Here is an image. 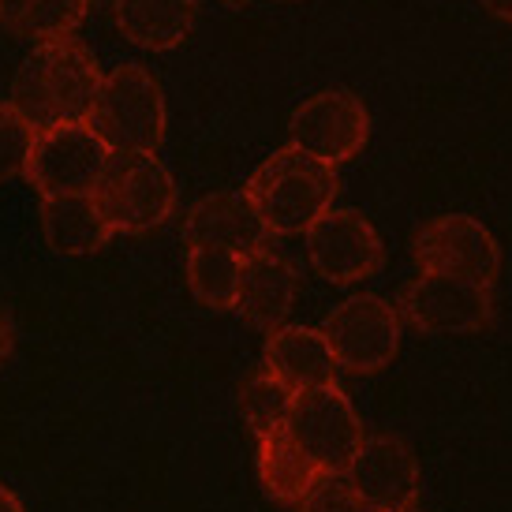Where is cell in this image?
Listing matches in <instances>:
<instances>
[{
	"mask_svg": "<svg viewBox=\"0 0 512 512\" xmlns=\"http://www.w3.org/2000/svg\"><path fill=\"white\" fill-rule=\"evenodd\" d=\"M0 512H27L23 509V501H19V494L8 490V486H0Z\"/></svg>",
	"mask_w": 512,
	"mask_h": 512,
	"instance_id": "484cf974",
	"label": "cell"
},
{
	"mask_svg": "<svg viewBox=\"0 0 512 512\" xmlns=\"http://www.w3.org/2000/svg\"><path fill=\"white\" fill-rule=\"evenodd\" d=\"M255 441H258V479L266 486V494L277 498L281 505H299L314 486L326 479V475H318V471L307 464V456L292 445L285 423Z\"/></svg>",
	"mask_w": 512,
	"mask_h": 512,
	"instance_id": "ac0fdd59",
	"label": "cell"
},
{
	"mask_svg": "<svg viewBox=\"0 0 512 512\" xmlns=\"http://www.w3.org/2000/svg\"><path fill=\"white\" fill-rule=\"evenodd\" d=\"M94 202L113 236H143L172 217L176 180L157 154H113L94 187Z\"/></svg>",
	"mask_w": 512,
	"mask_h": 512,
	"instance_id": "277c9868",
	"label": "cell"
},
{
	"mask_svg": "<svg viewBox=\"0 0 512 512\" xmlns=\"http://www.w3.org/2000/svg\"><path fill=\"white\" fill-rule=\"evenodd\" d=\"M86 124L109 146V154H157L169 128L165 94L146 68L120 64L101 79L98 101Z\"/></svg>",
	"mask_w": 512,
	"mask_h": 512,
	"instance_id": "3957f363",
	"label": "cell"
},
{
	"mask_svg": "<svg viewBox=\"0 0 512 512\" xmlns=\"http://www.w3.org/2000/svg\"><path fill=\"white\" fill-rule=\"evenodd\" d=\"M322 337L329 341V352L341 370L378 374L397 359L404 322L397 314V303L359 292L329 311V318L322 322Z\"/></svg>",
	"mask_w": 512,
	"mask_h": 512,
	"instance_id": "8992f818",
	"label": "cell"
},
{
	"mask_svg": "<svg viewBox=\"0 0 512 512\" xmlns=\"http://www.w3.org/2000/svg\"><path fill=\"white\" fill-rule=\"evenodd\" d=\"M341 479L370 512L419 509V490H423L419 460L412 445L397 434H367Z\"/></svg>",
	"mask_w": 512,
	"mask_h": 512,
	"instance_id": "8fae6325",
	"label": "cell"
},
{
	"mask_svg": "<svg viewBox=\"0 0 512 512\" xmlns=\"http://www.w3.org/2000/svg\"><path fill=\"white\" fill-rule=\"evenodd\" d=\"M299 296V273L285 255H277L270 247L251 251L240 258V292H236V307L251 326L277 329L288 322V314L296 307Z\"/></svg>",
	"mask_w": 512,
	"mask_h": 512,
	"instance_id": "5bb4252c",
	"label": "cell"
},
{
	"mask_svg": "<svg viewBox=\"0 0 512 512\" xmlns=\"http://www.w3.org/2000/svg\"><path fill=\"white\" fill-rule=\"evenodd\" d=\"M296 512H370V509L348 490V483H344L341 475H329V479H322L307 498L299 501Z\"/></svg>",
	"mask_w": 512,
	"mask_h": 512,
	"instance_id": "603a6c76",
	"label": "cell"
},
{
	"mask_svg": "<svg viewBox=\"0 0 512 512\" xmlns=\"http://www.w3.org/2000/svg\"><path fill=\"white\" fill-rule=\"evenodd\" d=\"M34 143V128L12 109V101H0V184L23 176Z\"/></svg>",
	"mask_w": 512,
	"mask_h": 512,
	"instance_id": "7402d4cb",
	"label": "cell"
},
{
	"mask_svg": "<svg viewBox=\"0 0 512 512\" xmlns=\"http://www.w3.org/2000/svg\"><path fill=\"white\" fill-rule=\"evenodd\" d=\"M42 236L49 251L83 258L113 240V228L101 217L94 195H68V199H42Z\"/></svg>",
	"mask_w": 512,
	"mask_h": 512,
	"instance_id": "e0dca14e",
	"label": "cell"
},
{
	"mask_svg": "<svg viewBox=\"0 0 512 512\" xmlns=\"http://www.w3.org/2000/svg\"><path fill=\"white\" fill-rule=\"evenodd\" d=\"M90 12V0H0V23L34 42L72 38Z\"/></svg>",
	"mask_w": 512,
	"mask_h": 512,
	"instance_id": "d6986e66",
	"label": "cell"
},
{
	"mask_svg": "<svg viewBox=\"0 0 512 512\" xmlns=\"http://www.w3.org/2000/svg\"><path fill=\"white\" fill-rule=\"evenodd\" d=\"M307 258L329 285H359L385 266V243L359 210L333 206L307 228Z\"/></svg>",
	"mask_w": 512,
	"mask_h": 512,
	"instance_id": "7c38bea8",
	"label": "cell"
},
{
	"mask_svg": "<svg viewBox=\"0 0 512 512\" xmlns=\"http://www.w3.org/2000/svg\"><path fill=\"white\" fill-rule=\"evenodd\" d=\"M412 255L419 273H441V277H464L475 285L494 288L501 273V247L494 232L468 214L430 217L415 232Z\"/></svg>",
	"mask_w": 512,
	"mask_h": 512,
	"instance_id": "9c48e42d",
	"label": "cell"
},
{
	"mask_svg": "<svg viewBox=\"0 0 512 512\" xmlns=\"http://www.w3.org/2000/svg\"><path fill=\"white\" fill-rule=\"evenodd\" d=\"M483 8L501 23H512V0H483Z\"/></svg>",
	"mask_w": 512,
	"mask_h": 512,
	"instance_id": "d4e9b609",
	"label": "cell"
},
{
	"mask_svg": "<svg viewBox=\"0 0 512 512\" xmlns=\"http://www.w3.org/2000/svg\"><path fill=\"white\" fill-rule=\"evenodd\" d=\"M109 146L90 131V124H60L49 131H34L30 157L23 176L42 199L94 195L98 180L109 169Z\"/></svg>",
	"mask_w": 512,
	"mask_h": 512,
	"instance_id": "52a82bcc",
	"label": "cell"
},
{
	"mask_svg": "<svg viewBox=\"0 0 512 512\" xmlns=\"http://www.w3.org/2000/svg\"><path fill=\"white\" fill-rule=\"evenodd\" d=\"M288 139L311 154L314 161H322L329 169H337L344 161L367 146L370 139V113L367 105L359 101V94L344 90V86H333V90H322L299 105L292 120H288Z\"/></svg>",
	"mask_w": 512,
	"mask_h": 512,
	"instance_id": "30bf717a",
	"label": "cell"
},
{
	"mask_svg": "<svg viewBox=\"0 0 512 512\" xmlns=\"http://www.w3.org/2000/svg\"><path fill=\"white\" fill-rule=\"evenodd\" d=\"M199 0H113V19L120 34L139 49L169 53L187 42L195 27Z\"/></svg>",
	"mask_w": 512,
	"mask_h": 512,
	"instance_id": "2e32d148",
	"label": "cell"
},
{
	"mask_svg": "<svg viewBox=\"0 0 512 512\" xmlns=\"http://www.w3.org/2000/svg\"><path fill=\"white\" fill-rule=\"evenodd\" d=\"M285 430L292 445L307 456V464L326 479L329 475H344L348 464L356 460L359 445L367 441L363 419H359L348 393L337 382L292 397Z\"/></svg>",
	"mask_w": 512,
	"mask_h": 512,
	"instance_id": "5b68a950",
	"label": "cell"
},
{
	"mask_svg": "<svg viewBox=\"0 0 512 512\" xmlns=\"http://www.w3.org/2000/svg\"><path fill=\"white\" fill-rule=\"evenodd\" d=\"M270 240L266 225L258 221L255 206L243 191H217L199 199L184 217V243L187 247H221L232 255L262 251Z\"/></svg>",
	"mask_w": 512,
	"mask_h": 512,
	"instance_id": "4fadbf2b",
	"label": "cell"
},
{
	"mask_svg": "<svg viewBox=\"0 0 512 512\" xmlns=\"http://www.w3.org/2000/svg\"><path fill=\"white\" fill-rule=\"evenodd\" d=\"M270 236H307V228L333 210L337 172L296 146L273 150L243 187Z\"/></svg>",
	"mask_w": 512,
	"mask_h": 512,
	"instance_id": "7a4b0ae2",
	"label": "cell"
},
{
	"mask_svg": "<svg viewBox=\"0 0 512 512\" xmlns=\"http://www.w3.org/2000/svg\"><path fill=\"white\" fill-rule=\"evenodd\" d=\"M397 314L404 326L430 337L479 333L494 322V288L464 281V277L419 273L415 281L400 288Z\"/></svg>",
	"mask_w": 512,
	"mask_h": 512,
	"instance_id": "ba28073f",
	"label": "cell"
},
{
	"mask_svg": "<svg viewBox=\"0 0 512 512\" xmlns=\"http://www.w3.org/2000/svg\"><path fill=\"white\" fill-rule=\"evenodd\" d=\"M12 352H15V329H12V322H8V314L0 311V370L12 359Z\"/></svg>",
	"mask_w": 512,
	"mask_h": 512,
	"instance_id": "cb8c5ba5",
	"label": "cell"
},
{
	"mask_svg": "<svg viewBox=\"0 0 512 512\" xmlns=\"http://www.w3.org/2000/svg\"><path fill=\"white\" fill-rule=\"evenodd\" d=\"M266 374L285 385L292 397L337 382V359L329 352L322 329L311 326H277L266 337Z\"/></svg>",
	"mask_w": 512,
	"mask_h": 512,
	"instance_id": "9a60e30c",
	"label": "cell"
},
{
	"mask_svg": "<svg viewBox=\"0 0 512 512\" xmlns=\"http://www.w3.org/2000/svg\"><path fill=\"white\" fill-rule=\"evenodd\" d=\"M101 79L94 53L75 38L38 42L15 72L12 109L34 131H49L60 124H86L98 101Z\"/></svg>",
	"mask_w": 512,
	"mask_h": 512,
	"instance_id": "6da1fadb",
	"label": "cell"
},
{
	"mask_svg": "<svg viewBox=\"0 0 512 512\" xmlns=\"http://www.w3.org/2000/svg\"><path fill=\"white\" fill-rule=\"evenodd\" d=\"M187 288L202 307L232 311L240 292V255L221 247H187Z\"/></svg>",
	"mask_w": 512,
	"mask_h": 512,
	"instance_id": "ffe728a7",
	"label": "cell"
},
{
	"mask_svg": "<svg viewBox=\"0 0 512 512\" xmlns=\"http://www.w3.org/2000/svg\"><path fill=\"white\" fill-rule=\"evenodd\" d=\"M412 512H423V509H412Z\"/></svg>",
	"mask_w": 512,
	"mask_h": 512,
	"instance_id": "4316f807",
	"label": "cell"
},
{
	"mask_svg": "<svg viewBox=\"0 0 512 512\" xmlns=\"http://www.w3.org/2000/svg\"><path fill=\"white\" fill-rule=\"evenodd\" d=\"M236 404H240V415H243V423H247V430H251L255 438H262V434H270L273 427H281L288 419L292 393H288L277 378H270L266 370H258V374H251V378L240 385Z\"/></svg>",
	"mask_w": 512,
	"mask_h": 512,
	"instance_id": "44dd1931",
	"label": "cell"
}]
</instances>
